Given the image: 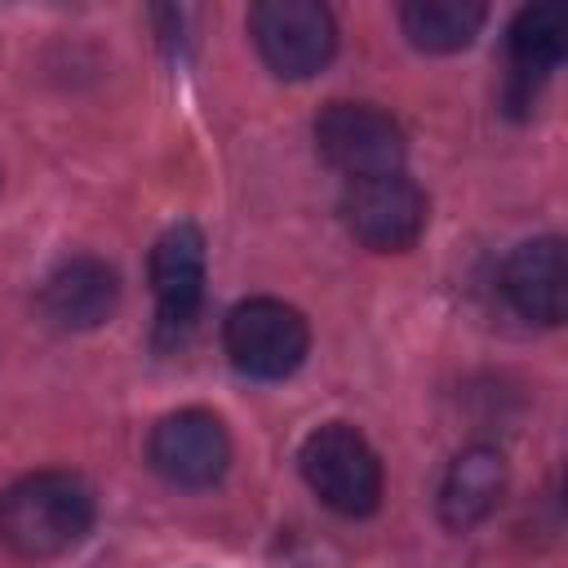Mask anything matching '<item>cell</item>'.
Segmentation results:
<instances>
[{"label":"cell","instance_id":"5b68a950","mask_svg":"<svg viewBox=\"0 0 568 568\" xmlns=\"http://www.w3.org/2000/svg\"><path fill=\"white\" fill-rule=\"evenodd\" d=\"M248 31L266 67L284 80L315 75L337 49V22L315 0H262L248 13Z\"/></svg>","mask_w":568,"mask_h":568},{"label":"cell","instance_id":"30bf717a","mask_svg":"<svg viewBox=\"0 0 568 568\" xmlns=\"http://www.w3.org/2000/svg\"><path fill=\"white\" fill-rule=\"evenodd\" d=\"M501 293L506 302L532 320V324H559L568 306V271H564V244L555 235H537L515 244V253L501 266Z\"/></svg>","mask_w":568,"mask_h":568},{"label":"cell","instance_id":"7c38bea8","mask_svg":"<svg viewBox=\"0 0 568 568\" xmlns=\"http://www.w3.org/2000/svg\"><path fill=\"white\" fill-rule=\"evenodd\" d=\"M506 44H510L515 84L532 89L537 80H546L564 62V44H568L564 4H528V9H519V18L510 22V40Z\"/></svg>","mask_w":568,"mask_h":568},{"label":"cell","instance_id":"9c48e42d","mask_svg":"<svg viewBox=\"0 0 568 568\" xmlns=\"http://www.w3.org/2000/svg\"><path fill=\"white\" fill-rule=\"evenodd\" d=\"M120 302V280L102 257H67L49 271V280L40 284V311L53 328L67 333H84L98 328L102 320H111Z\"/></svg>","mask_w":568,"mask_h":568},{"label":"cell","instance_id":"6da1fadb","mask_svg":"<svg viewBox=\"0 0 568 568\" xmlns=\"http://www.w3.org/2000/svg\"><path fill=\"white\" fill-rule=\"evenodd\" d=\"M93 488L71 470H36L0 493V541L22 559H53L84 541Z\"/></svg>","mask_w":568,"mask_h":568},{"label":"cell","instance_id":"52a82bcc","mask_svg":"<svg viewBox=\"0 0 568 568\" xmlns=\"http://www.w3.org/2000/svg\"><path fill=\"white\" fill-rule=\"evenodd\" d=\"M151 466L178 484V488H209L226 475L231 462V439L226 426L204 413V408H182L169 413L155 430H151Z\"/></svg>","mask_w":568,"mask_h":568},{"label":"cell","instance_id":"277c9868","mask_svg":"<svg viewBox=\"0 0 568 568\" xmlns=\"http://www.w3.org/2000/svg\"><path fill=\"white\" fill-rule=\"evenodd\" d=\"M430 204L426 191L399 169V173H377V178H359L346 182L342 195V222L346 231L377 253H404L417 244V235L426 231Z\"/></svg>","mask_w":568,"mask_h":568},{"label":"cell","instance_id":"3957f363","mask_svg":"<svg viewBox=\"0 0 568 568\" xmlns=\"http://www.w3.org/2000/svg\"><path fill=\"white\" fill-rule=\"evenodd\" d=\"M222 346L240 373L280 382L306 359L311 333H306V320L297 306H288L280 297H248V302L231 306V315L222 324Z\"/></svg>","mask_w":568,"mask_h":568},{"label":"cell","instance_id":"ba28073f","mask_svg":"<svg viewBox=\"0 0 568 568\" xmlns=\"http://www.w3.org/2000/svg\"><path fill=\"white\" fill-rule=\"evenodd\" d=\"M204 280H209V262H204L200 226L191 222L169 226L151 248V293H155L164 333H178L195 320L204 302Z\"/></svg>","mask_w":568,"mask_h":568},{"label":"cell","instance_id":"8992f818","mask_svg":"<svg viewBox=\"0 0 568 568\" xmlns=\"http://www.w3.org/2000/svg\"><path fill=\"white\" fill-rule=\"evenodd\" d=\"M315 146L351 182L404 169V129L368 102H328L315 115Z\"/></svg>","mask_w":568,"mask_h":568},{"label":"cell","instance_id":"8fae6325","mask_svg":"<svg viewBox=\"0 0 568 568\" xmlns=\"http://www.w3.org/2000/svg\"><path fill=\"white\" fill-rule=\"evenodd\" d=\"M501 488H506V462H501V453L488 448V444H475V448L457 453L453 466L444 470V484H439V519L448 528H475V524H484L497 510Z\"/></svg>","mask_w":568,"mask_h":568},{"label":"cell","instance_id":"4fadbf2b","mask_svg":"<svg viewBox=\"0 0 568 568\" xmlns=\"http://www.w3.org/2000/svg\"><path fill=\"white\" fill-rule=\"evenodd\" d=\"M484 4L466 0H413L399 9L404 36L426 53H457L466 49L484 27Z\"/></svg>","mask_w":568,"mask_h":568},{"label":"cell","instance_id":"7a4b0ae2","mask_svg":"<svg viewBox=\"0 0 568 568\" xmlns=\"http://www.w3.org/2000/svg\"><path fill=\"white\" fill-rule=\"evenodd\" d=\"M297 466H302V479L311 484V493L337 515L359 519V515H373L382 501V462H377L373 444L346 422L315 426L302 439Z\"/></svg>","mask_w":568,"mask_h":568}]
</instances>
